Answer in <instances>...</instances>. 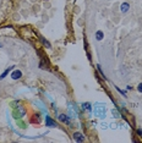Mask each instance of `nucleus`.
<instances>
[{
    "instance_id": "nucleus-1",
    "label": "nucleus",
    "mask_w": 142,
    "mask_h": 143,
    "mask_svg": "<svg viewBox=\"0 0 142 143\" xmlns=\"http://www.w3.org/2000/svg\"><path fill=\"white\" fill-rule=\"evenodd\" d=\"M73 139H75L76 142H83V141H85V137H83L82 133H80V132H75V133H73Z\"/></svg>"
},
{
    "instance_id": "nucleus-2",
    "label": "nucleus",
    "mask_w": 142,
    "mask_h": 143,
    "mask_svg": "<svg viewBox=\"0 0 142 143\" xmlns=\"http://www.w3.org/2000/svg\"><path fill=\"white\" fill-rule=\"evenodd\" d=\"M11 78L12 79H18L21 77V76H22V72L20 71V70H15V71H12L11 72Z\"/></svg>"
},
{
    "instance_id": "nucleus-3",
    "label": "nucleus",
    "mask_w": 142,
    "mask_h": 143,
    "mask_svg": "<svg viewBox=\"0 0 142 143\" xmlns=\"http://www.w3.org/2000/svg\"><path fill=\"white\" fill-rule=\"evenodd\" d=\"M45 122H47V125H48L49 127H57L58 125H57V122L54 121L50 116H47V119H45Z\"/></svg>"
},
{
    "instance_id": "nucleus-4",
    "label": "nucleus",
    "mask_w": 142,
    "mask_h": 143,
    "mask_svg": "<svg viewBox=\"0 0 142 143\" xmlns=\"http://www.w3.org/2000/svg\"><path fill=\"white\" fill-rule=\"evenodd\" d=\"M103 38H104L103 32H102V31H97V33H96V39H97V40H102Z\"/></svg>"
},
{
    "instance_id": "nucleus-5",
    "label": "nucleus",
    "mask_w": 142,
    "mask_h": 143,
    "mask_svg": "<svg viewBox=\"0 0 142 143\" xmlns=\"http://www.w3.org/2000/svg\"><path fill=\"white\" fill-rule=\"evenodd\" d=\"M129 8H130V5L127 4V3H124V4L121 5V8H120V10H121V12H126L127 10H129Z\"/></svg>"
},
{
    "instance_id": "nucleus-6",
    "label": "nucleus",
    "mask_w": 142,
    "mask_h": 143,
    "mask_svg": "<svg viewBox=\"0 0 142 143\" xmlns=\"http://www.w3.org/2000/svg\"><path fill=\"white\" fill-rule=\"evenodd\" d=\"M41 40H42V43H43V44L45 45V48H50V43H49L48 40L45 39L44 37H41Z\"/></svg>"
},
{
    "instance_id": "nucleus-7",
    "label": "nucleus",
    "mask_w": 142,
    "mask_h": 143,
    "mask_svg": "<svg viewBox=\"0 0 142 143\" xmlns=\"http://www.w3.org/2000/svg\"><path fill=\"white\" fill-rule=\"evenodd\" d=\"M12 67H14V66H12ZM12 67H9V69H6V70H5V71H4V73H3V75L0 76V79H3V78H5V77H6V75H8L9 72L11 71V69H12Z\"/></svg>"
},
{
    "instance_id": "nucleus-8",
    "label": "nucleus",
    "mask_w": 142,
    "mask_h": 143,
    "mask_svg": "<svg viewBox=\"0 0 142 143\" xmlns=\"http://www.w3.org/2000/svg\"><path fill=\"white\" fill-rule=\"evenodd\" d=\"M82 107L85 108L86 110H88V111H91V110H92V105H91V104H89V103H83V104H82Z\"/></svg>"
},
{
    "instance_id": "nucleus-9",
    "label": "nucleus",
    "mask_w": 142,
    "mask_h": 143,
    "mask_svg": "<svg viewBox=\"0 0 142 143\" xmlns=\"http://www.w3.org/2000/svg\"><path fill=\"white\" fill-rule=\"evenodd\" d=\"M59 119H60L61 121H64V122H69V121H67V119H66V116H65V115H59Z\"/></svg>"
},
{
    "instance_id": "nucleus-10",
    "label": "nucleus",
    "mask_w": 142,
    "mask_h": 143,
    "mask_svg": "<svg viewBox=\"0 0 142 143\" xmlns=\"http://www.w3.org/2000/svg\"><path fill=\"white\" fill-rule=\"evenodd\" d=\"M97 69H98V71L101 72V76L103 77V78H106V76L103 75V72H102V70H101V65H97Z\"/></svg>"
},
{
    "instance_id": "nucleus-11",
    "label": "nucleus",
    "mask_w": 142,
    "mask_h": 143,
    "mask_svg": "<svg viewBox=\"0 0 142 143\" xmlns=\"http://www.w3.org/2000/svg\"><path fill=\"white\" fill-rule=\"evenodd\" d=\"M137 91L140 92V93H142V83H140V84L137 86Z\"/></svg>"
},
{
    "instance_id": "nucleus-12",
    "label": "nucleus",
    "mask_w": 142,
    "mask_h": 143,
    "mask_svg": "<svg viewBox=\"0 0 142 143\" xmlns=\"http://www.w3.org/2000/svg\"><path fill=\"white\" fill-rule=\"evenodd\" d=\"M137 135L138 136H142V130H141V128H138V130H137Z\"/></svg>"
}]
</instances>
